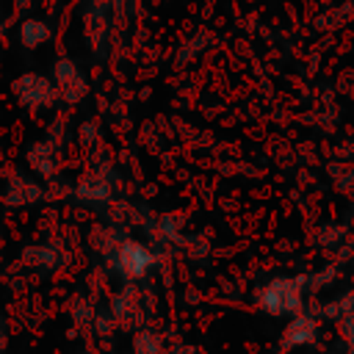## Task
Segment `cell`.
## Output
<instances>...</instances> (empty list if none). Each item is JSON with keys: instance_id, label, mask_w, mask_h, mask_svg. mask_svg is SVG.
Listing matches in <instances>:
<instances>
[{"instance_id": "obj_1", "label": "cell", "mask_w": 354, "mask_h": 354, "mask_svg": "<svg viewBox=\"0 0 354 354\" xmlns=\"http://www.w3.org/2000/svg\"><path fill=\"white\" fill-rule=\"evenodd\" d=\"M257 301L268 315H296L301 307V279H274L260 290Z\"/></svg>"}, {"instance_id": "obj_5", "label": "cell", "mask_w": 354, "mask_h": 354, "mask_svg": "<svg viewBox=\"0 0 354 354\" xmlns=\"http://www.w3.org/2000/svg\"><path fill=\"white\" fill-rule=\"evenodd\" d=\"M163 354H196L194 348H185V346H171V348H166Z\"/></svg>"}, {"instance_id": "obj_3", "label": "cell", "mask_w": 354, "mask_h": 354, "mask_svg": "<svg viewBox=\"0 0 354 354\" xmlns=\"http://www.w3.org/2000/svg\"><path fill=\"white\" fill-rule=\"evenodd\" d=\"M152 266V257H149V252L144 249V246H138V243H124L122 249H119V254H116V268L124 274V277H144L147 274V268Z\"/></svg>"}, {"instance_id": "obj_6", "label": "cell", "mask_w": 354, "mask_h": 354, "mask_svg": "<svg viewBox=\"0 0 354 354\" xmlns=\"http://www.w3.org/2000/svg\"><path fill=\"white\" fill-rule=\"evenodd\" d=\"M83 354H94V351H83Z\"/></svg>"}, {"instance_id": "obj_4", "label": "cell", "mask_w": 354, "mask_h": 354, "mask_svg": "<svg viewBox=\"0 0 354 354\" xmlns=\"http://www.w3.org/2000/svg\"><path fill=\"white\" fill-rule=\"evenodd\" d=\"M133 354H163L166 351V346H163V337L155 332V329H149V326H144V329H138L136 335H133Z\"/></svg>"}, {"instance_id": "obj_2", "label": "cell", "mask_w": 354, "mask_h": 354, "mask_svg": "<svg viewBox=\"0 0 354 354\" xmlns=\"http://www.w3.org/2000/svg\"><path fill=\"white\" fill-rule=\"evenodd\" d=\"M315 337H318L315 318L307 315V313H296L290 318V324L285 326V332H282V348H288V351L290 348H304V346L315 343Z\"/></svg>"}]
</instances>
